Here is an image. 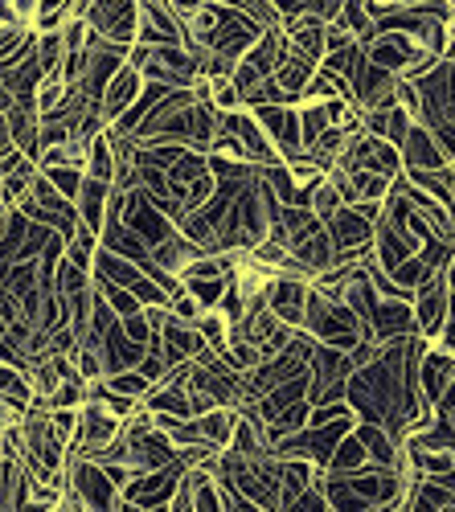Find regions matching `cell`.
<instances>
[{"instance_id":"4fadbf2b","label":"cell","mask_w":455,"mask_h":512,"mask_svg":"<svg viewBox=\"0 0 455 512\" xmlns=\"http://www.w3.org/2000/svg\"><path fill=\"white\" fill-rule=\"evenodd\" d=\"M341 205H345V197L337 193V185H333V181H328V177H324V181H320V185L312 189V201H308V209L316 213V218H320V222H328V218H333V213H337Z\"/></svg>"},{"instance_id":"8992f818","label":"cell","mask_w":455,"mask_h":512,"mask_svg":"<svg viewBox=\"0 0 455 512\" xmlns=\"http://www.w3.org/2000/svg\"><path fill=\"white\" fill-rule=\"evenodd\" d=\"M144 91V74L132 66V62H123L119 70H115V78L107 82V91H103V103H99V111H103V119H107V127L128 111L132 103H136V95Z\"/></svg>"},{"instance_id":"9c48e42d","label":"cell","mask_w":455,"mask_h":512,"mask_svg":"<svg viewBox=\"0 0 455 512\" xmlns=\"http://www.w3.org/2000/svg\"><path fill=\"white\" fill-rule=\"evenodd\" d=\"M107 201H111V185H107V181H99V177H87V181H82V193H78V201H74L82 226H91L95 234H103Z\"/></svg>"},{"instance_id":"277c9868","label":"cell","mask_w":455,"mask_h":512,"mask_svg":"<svg viewBox=\"0 0 455 512\" xmlns=\"http://www.w3.org/2000/svg\"><path fill=\"white\" fill-rule=\"evenodd\" d=\"M410 308H415V324L423 336H439L443 320H447V308H451V287H447V275L435 271L427 275L419 287H415V300H410Z\"/></svg>"},{"instance_id":"5bb4252c","label":"cell","mask_w":455,"mask_h":512,"mask_svg":"<svg viewBox=\"0 0 455 512\" xmlns=\"http://www.w3.org/2000/svg\"><path fill=\"white\" fill-rule=\"evenodd\" d=\"M17 152V140H13V127H9V119L0 115V160L5 156H13Z\"/></svg>"},{"instance_id":"30bf717a","label":"cell","mask_w":455,"mask_h":512,"mask_svg":"<svg viewBox=\"0 0 455 512\" xmlns=\"http://www.w3.org/2000/svg\"><path fill=\"white\" fill-rule=\"evenodd\" d=\"M365 463H369L365 443L357 439V431H349V435L337 443V451H333V459H328L324 472H357V467H365Z\"/></svg>"},{"instance_id":"8fae6325","label":"cell","mask_w":455,"mask_h":512,"mask_svg":"<svg viewBox=\"0 0 455 512\" xmlns=\"http://www.w3.org/2000/svg\"><path fill=\"white\" fill-rule=\"evenodd\" d=\"M41 173L50 177V185H54L66 201H78L82 181H87V168H82V164H50V168H41Z\"/></svg>"},{"instance_id":"7c38bea8","label":"cell","mask_w":455,"mask_h":512,"mask_svg":"<svg viewBox=\"0 0 455 512\" xmlns=\"http://www.w3.org/2000/svg\"><path fill=\"white\" fill-rule=\"evenodd\" d=\"M107 386L115 390V394H128V398H148V390H152V381L140 373V369H119V373H111L107 377Z\"/></svg>"},{"instance_id":"52a82bcc","label":"cell","mask_w":455,"mask_h":512,"mask_svg":"<svg viewBox=\"0 0 455 512\" xmlns=\"http://www.w3.org/2000/svg\"><path fill=\"white\" fill-rule=\"evenodd\" d=\"M398 152H402V173H406V168H443V164H447V156H443V148L435 144V136H431L427 123H410V132H406V140L398 144Z\"/></svg>"},{"instance_id":"5b68a950","label":"cell","mask_w":455,"mask_h":512,"mask_svg":"<svg viewBox=\"0 0 455 512\" xmlns=\"http://www.w3.org/2000/svg\"><path fill=\"white\" fill-rule=\"evenodd\" d=\"M308 287L312 279L304 275H275L271 287H267V308L292 328H304V308H308Z\"/></svg>"},{"instance_id":"7a4b0ae2","label":"cell","mask_w":455,"mask_h":512,"mask_svg":"<svg viewBox=\"0 0 455 512\" xmlns=\"http://www.w3.org/2000/svg\"><path fill=\"white\" fill-rule=\"evenodd\" d=\"M87 25L119 46H136V29H140V5L136 0H91Z\"/></svg>"},{"instance_id":"3957f363","label":"cell","mask_w":455,"mask_h":512,"mask_svg":"<svg viewBox=\"0 0 455 512\" xmlns=\"http://www.w3.org/2000/svg\"><path fill=\"white\" fill-rule=\"evenodd\" d=\"M251 115L263 123V132L271 136V144L279 148L283 160L304 156V136H300V111L283 107V103H255Z\"/></svg>"},{"instance_id":"6da1fadb","label":"cell","mask_w":455,"mask_h":512,"mask_svg":"<svg viewBox=\"0 0 455 512\" xmlns=\"http://www.w3.org/2000/svg\"><path fill=\"white\" fill-rule=\"evenodd\" d=\"M181 476H185L181 455H177L173 463L156 467V472H140V476H132L128 484L119 488V508H169V500H173Z\"/></svg>"},{"instance_id":"ba28073f","label":"cell","mask_w":455,"mask_h":512,"mask_svg":"<svg viewBox=\"0 0 455 512\" xmlns=\"http://www.w3.org/2000/svg\"><path fill=\"white\" fill-rule=\"evenodd\" d=\"M451 377H455V353H447V349H427L423 361H419V390H423V398H427L431 406H435L439 394L451 386Z\"/></svg>"}]
</instances>
